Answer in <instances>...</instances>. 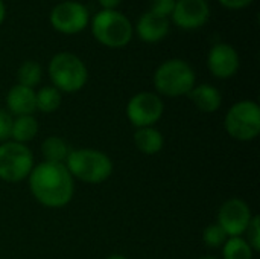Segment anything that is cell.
<instances>
[{"label": "cell", "mask_w": 260, "mask_h": 259, "mask_svg": "<svg viewBox=\"0 0 260 259\" xmlns=\"http://www.w3.org/2000/svg\"><path fill=\"white\" fill-rule=\"evenodd\" d=\"M27 179L30 194L46 208H64L75 195V179L64 163L41 162L34 166Z\"/></svg>", "instance_id": "obj_1"}, {"label": "cell", "mask_w": 260, "mask_h": 259, "mask_svg": "<svg viewBox=\"0 0 260 259\" xmlns=\"http://www.w3.org/2000/svg\"><path fill=\"white\" fill-rule=\"evenodd\" d=\"M66 168L73 179L88 185H101L107 182L113 174V160L102 151L94 148L72 150Z\"/></svg>", "instance_id": "obj_2"}, {"label": "cell", "mask_w": 260, "mask_h": 259, "mask_svg": "<svg viewBox=\"0 0 260 259\" xmlns=\"http://www.w3.org/2000/svg\"><path fill=\"white\" fill-rule=\"evenodd\" d=\"M197 85V75L192 66L180 58L166 60L154 73L155 90L168 98H178L189 95Z\"/></svg>", "instance_id": "obj_3"}, {"label": "cell", "mask_w": 260, "mask_h": 259, "mask_svg": "<svg viewBox=\"0 0 260 259\" xmlns=\"http://www.w3.org/2000/svg\"><path fill=\"white\" fill-rule=\"evenodd\" d=\"M49 78L61 93H76L88 81L84 61L72 52H58L49 61Z\"/></svg>", "instance_id": "obj_4"}, {"label": "cell", "mask_w": 260, "mask_h": 259, "mask_svg": "<svg viewBox=\"0 0 260 259\" xmlns=\"http://www.w3.org/2000/svg\"><path fill=\"white\" fill-rule=\"evenodd\" d=\"M91 32L101 44L120 49L131 41L134 31L126 15L116 9H102L91 20Z\"/></svg>", "instance_id": "obj_5"}, {"label": "cell", "mask_w": 260, "mask_h": 259, "mask_svg": "<svg viewBox=\"0 0 260 259\" xmlns=\"http://www.w3.org/2000/svg\"><path fill=\"white\" fill-rule=\"evenodd\" d=\"M229 136L239 142L254 140L260 134V107L254 101H239L233 104L224 121Z\"/></svg>", "instance_id": "obj_6"}, {"label": "cell", "mask_w": 260, "mask_h": 259, "mask_svg": "<svg viewBox=\"0 0 260 259\" xmlns=\"http://www.w3.org/2000/svg\"><path fill=\"white\" fill-rule=\"evenodd\" d=\"M32 151L14 140H6L0 145V180L6 183L23 182L34 169Z\"/></svg>", "instance_id": "obj_7"}, {"label": "cell", "mask_w": 260, "mask_h": 259, "mask_svg": "<svg viewBox=\"0 0 260 259\" xmlns=\"http://www.w3.org/2000/svg\"><path fill=\"white\" fill-rule=\"evenodd\" d=\"M165 111V102L157 93H136L126 104V118L136 128L154 127Z\"/></svg>", "instance_id": "obj_8"}, {"label": "cell", "mask_w": 260, "mask_h": 259, "mask_svg": "<svg viewBox=\"0 0 260 259\" xmlns=\"http://www.w3.org/2000/svg\"><path fill=\"white\" fill-rule=\"evenodd\" d=\"M50 24L61 34L73 35L84 31L90 21V14L85 5L73 0L58 3L49 15Z\"/></svg>", "instance_id": "obj_9"}, {"label": "cell", "mask_w": 260, "mask_h": 259, "mask_svg": "<svg viewBox=\"0 0 260 259\" xmlns=\"http://www.w3.org/2000/svg\"><path fill=\"white\" fill-rule=\"evenodd\" d=\"M251 218L253 214L248 203L236 197L224 202V205L219 208L218 212V224L222 227V231L227 234L229 238L242 237L247 232Z\"/></svg>", "instance_id": "obj_10"}, {"label": "cell", "mask_w": 260, "mask_h": 259, "mask_svg": "<svg viewBox=\"0 0 260 259\" xmlns=\"http://www.w3.org/2000/svg\"><path fill=\"white\" fill-rule=\"evenodd\" d=\"M171 17L181 29H198L207 23L210 8L207 0H175Z\"/></svg>", "instance_id": "obj_11"}, {"label": "cell", "mask_w": 260, "mask_h": 259, "mask_svg": "<svg viewBox=\"0 0 260 259\" xmlns=\"http://www.w3.org/2000/svg\"><path fill=\"white\" fill-rule=\"evenodd\" d=\"M239 53L229 43L215 44L207 55V67L215 78L229 79L239 70Z\"/></svg>", "instance_id": "obj_12"}, {"label": "cell", "mask_w": 260, "mask_h": 259, "mask_svg": "<svg viewBox=\"0 0 260 259\" xmlns=\"http://www.w3.org/2000/svg\"><path fill=\"white\" fill-rule=\"evenodd\" d=\"M136 32L140 37V40L146 43H157L168 35L169 20L148 11L137 20Z\"/></svg>", "instance_id": "obj_13"}, {"label": "cell", "mask_w": 260, "mask_h": 259, "mask_svg": "<svg viewBox=\"0 0 260 259\" xmlns=\"http://www.w3.org/2000/svg\"><path fill=\"white\" fill-rule=\"evenodd\" d=\"M6 107L15 116L34 114L35 107V90L15 84L9 89L6 95Z\"/></svg>", "instance_id": "obj_14"}, {"label": "cell", "mask_w": 260, "mask_h": 259, "mask_svg": "<svg viewBox=\"0 0 260 259\" xmlns=\"http://www.w3.org/2000/svg\"><path fill=\"white\" fill-rule=\"evenodd\" d=\"M187 96L190 98L193 105L203 113H215L222 105V95L212 84L195 85Z\"/></svg>", "instance_id": "obj_15"}, {"label": "cell", "mask_w": 260, "mask_h": 259, "mask_svg": "<svg viewBox=\"0 0 260 259\" xmlns=\"http://www.w3.org/2000/svg\"><path fill=\"white\" fill-rule=\"evenodd\" d=\"M134 145L140 153L146 156H154L163 150L165 137L155 127H143L136 130Z\"/></svg>", "instance_id": "obj_16"}, {"label": "cell", "mask_w": 260, "mask_h": 259, "mask_svg": "<svg viewBox=\"0 0 260 259\" xmlns=\"http://www.w3.org/2000/svg\"><path fill=\"white\" fill-rule=\"evenodd\" d=\"M37 134H38V122L32 114L17 116L15 119H12L11 140L26 145V142L34 140Z\"/></svg>", "instance_id": "obj_17"}, {"label": "cell", "mask_w": 260, "mask_h": 259, "mask_svg": "<svg viewBox=\"0 0 260 259\" xmlns=\"http://www.w3.org/2000/svg\"><path fill=\"white\" fill-rule=\"evenodd\" d=\"M70 151L72 150H70L69 143L59 136H49L41 143V154L44 157V162L66 163Z\"/></svg>", "instance_id": "obj_18"}, {"label": "cell", "mask_w": 260, "mask_h": 259, "mask_svg": "<svg viewBox=\"0 0 260 259\" xmlns=\"http://www.w3.org/2000/svg\"><path fill=\"white\" fill-rule=\"evenodd\" d=\"M62 95L53 85H44L38 92H35V107L38 111L44 114H50L61 107Z\"/></svg>", "instance_id": "obj_19"}, {"label": "cell", "mask_w": 260, "mask_h": 259, "mask_svg": "<svg viewBox=\"0 0 260 259\" xmlns=\"http://www.w3.org/2000/svg\"><path fill=\"white\" fill-rule=\"evenodd\" d=\"M253 249L242 237H230L222 246V259H253Z\"/></svg>", "instance_id": "obj_20"}, {"label": "cell", "mask_w": 260, "mask_h": 259, "mask_svg": "<svg viewBox=\"0 0 260 259\" xmlns=\"http://www.w3.org/2000/svg\"><path fill=\"white\" fill-rule=\"evenodd\" d=\"M41 75H43L41 66L37 61H32V60L24 61L17 70L18 84L24 85V87H29V89H34L41 81Z\"/></svg>", "instance_id": "obj_21"}, {"label": "cell", "mask_w": 260, "mask_h": 259, "mask_svg": "<svg viewBox=\"0 0 260 259\" xmlns=\"http://www.w3.org/2000/svg\"><path fill=\"white\" fill-rule=\"evenodd\" d=\"M227 234L222 231V227L216 223V224H210L204 229L203 232V241L207 247L210 249H219L224 246V243L227 241Z\"/></svg>", "instance_id": "obj_22"}, {"label": "cell", "mask_w": 260, "mask_h": 259, "mask_svg": "<svg viewBox=\"0 0 260 259\" xmlns=\"http://www.w3.org/2000/svg\"><path fill=\"white\" fill-rule=\"evenodd\" d=\"M248 235L247 243L250 244V247L253 249V252H260V217L259 215H253L251 223L245 232Z\"/></svg>", "instance_id": "obj_23"}, {"label": "cell", "mask_w": 260, "mask_h": 259, "mask_svg": "<svg viewBox=\"0 0 260 259\" xmlns=\"http://www.w3.org/2000/svg\"><path fill=\"white\" fill-rule=\"evenodd\" d=\"M175 6V0H151V12L168 18Z\"/></svg>", "instance_id": "obj_24"}, {"label": "cell", "mask_w": 260, "mask_h": 259, "mask_svg": "<svg viewBox=\"0 0 260 259\" xmlns=\"http://www.w3.org/2000/svg\"><path fill=\"white\" fill-rule=\"evenodd\" d=\"M11 128H12V116L0 108V142H6L11 139Z\"/></svg>", "instance_id": "obj_25"}, {"label": "cell", "mask_w": 260, "mask_h": 259, "mask_svg": "<svg viewBox=\"0 0 260 259\" xmlns=\"http://www.w3.org/2000/svg\"><path fill=\"white\" fill-rule=\"evenodd\" d=\"M227 9H242L247 8L253 0H218Z\"/></svg>", "instance_id": "obj_26"}, {"label": "cell", "mask_w": 260, "mask_h": 259, "mask_svg": "<svg viewBox=\"0 0 260 259\" xmlns=\"http://www.w3.org/2000/svg\"><path fill=\"white\" fill-rule=\"evenodd\" d=\"M98 2L104 9H114L120 3V0H98Z\"/></svg>", "instance_id": "obj_27"}, {"label": "cell", "mask_w": 260, "mask_h": 259, "mask_svg": "<svg viewBox=\"0 0 260 259\" xmlns=\"http://www.w3.org/2000/svg\"><path fill=\"white\" fill-rule=\"evenodd\" d=\"M5 17H6V8H5V3H3V0H0V24L3 23Z\"/></svg>", "instance_id": "obj_28"}, {"label": "cell", "mask_w": 260, "mask_h": 259, "mask_svg": "<svg viewBox=\"0 0 260 259\" xmlns=\"http://www.w3.org/2000/svg\"><path fill=\"white\" fill-rule=\"evenodd\" d=\"M105 259H128V258H126V256H123V255H117V253H116V255H110L108 258H105Z\"/></svg>", "instance_id": "obj_29"}, {"label": "cell", "mask_w": 260, "mask_h": 259, "mask_svg": "<svg viewBox=\"0 0 260 259\" xmlns=\"http://www.w3.org/2000/svg\"><path fill=\"white\" fill-rule=\"evenodd\" d=\"M198 259H219V258H215V256H209V255H207V256H201V258H198Z\"/></svg>", "instance_id": "obj_30"}]
</instances>
